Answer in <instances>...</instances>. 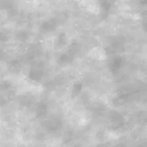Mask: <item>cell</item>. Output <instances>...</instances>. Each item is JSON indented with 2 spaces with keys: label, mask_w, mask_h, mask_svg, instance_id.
Returning a JSON list of instances; mask_svg holds the SVG:
<instances>
[{
  "label": "cell",
  "mask_w": 147,
  "mask_h": 147,
  "mask_svg": "<svg viewBox=\"0 0 147 147\" xmlns=\"http://www.w3.org/2000/svg\"><path fill=\"white\" fill-rule=\"evenodd\" d=\"M88 55L92 59L99 61H105L107 58V55L105 50L100 47L92 48L88 52Z\"/></svg>",
  "instance_id": "obj_1"
},
{
  "label": "cell",
  "mask_w": 147,
  "mask_h": 147,
  "mask_svg": "<svg viewBox=\"0 0 147 147\" xmlns=\"http://www.w3.org/2000/svg\"><path fill=\"white\" fill-rule=\"evenodd\" d=\"M86 7V10L91 13L94 14H98L100 11V9L98 5L93 3Z\"/></svg>",
  "instance_id": "obj_2"
}]
</instances>
